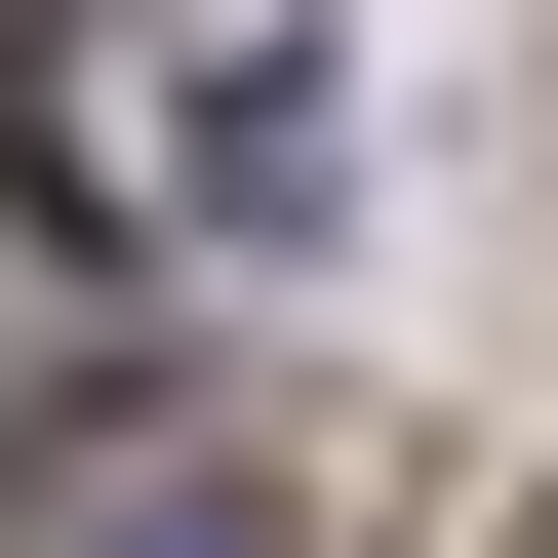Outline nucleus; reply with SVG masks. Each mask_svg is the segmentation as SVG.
I'll return each instance as SVG.
<instances>
[{
  "mask_svg": "<svg viewBox=\"0 0 558 558\" xmlns=\"http://www.w3.org/2000/svg\"><path fill=\"white\" fill-rule=\"evenodd\" d=\"M40 558H279V478H199V439H81V478H40Z\"/></svg>",
  "mask_w": 558,
  "mask_h": 558,
  "instance_id": "3",
  "label": "nucleus"
},
{
  "mask_svg": "<svg viewBox=\"0 0 558 558\" xmlns=\"http://www.w3.org/2000/svg\"><path fill=\"white\" fill-rule=\"evenodd\" d=\"M40 81L120 120V160H160V240H319V199H360V81H319V0H40Z\"/></svg>",
  "mask_w": 558,
  "mask_h": 558,
  "instance_id": "1",
  "label": "nucleus"
},
{
  "mask_svg": "<svg viewBox=\"0 0 558 558\" xmlns=\"http://www.w3.org/2000/svg\"><path fill=\"white\" fill-rule=\"evenodd\" d=\"M0 439H40V478L120 439V199L40 160V120H0Z\"/></svg>",
  "mask_w": 558,
  "mask_h": 558,
  "instance_id": "2",
  "label": "nucleus"
}]
</instances>
